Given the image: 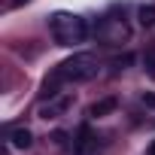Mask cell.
I'll use <instances>...</instances> for the list:
<instances>
[{"instance_id":"obj_10","label":"cell","mask_w":155,"mask_h":155,"mask_svg":"<svg viewBox=\"0 0 155 155\" xmlns=\"http://www.w3.org/2000/svg\"><path fill=\"white\" fill-rule=\"evenodd\" d=\"M143 104H149V107H155V94H143Z\"/></svg>"},{"instance_id":"obj_2","label":"cell","mask_w":155,"mask_h":155,"mask_svg":"<svg viewBox=\"0 0 155 155\" xmlns=\"http://www.w3.org/2000/svg\"><path fill=\"white\" fill-rule=\"evenodd\" d=\"M52 76H55L61 85H64V82H88V79L97 76V58L88 55V52H76L73 58L61 61Z\"/></svg>"},{"instance_id":"obj_12","label":"cell","mask_w":155,"mask_h":155,"mask_svg":"<svg viewBox=\"0 0 155 155\" xmlns=\"http://www.w3.org/2000/svg\"><path fill=\"white\" fill-rule=\"evenodd\" d=\"M12 3H21V0H12Z\"/></svg>"},{"instance_id":"obj_11","label":"cell","mask_w":155,"mask_h":155,"mask_svg":"<svg viewBox=\"0 0 155 155\" xmlns=\"http://www.w3.org/2000/svg\"><path fill=\"white\" fill-rule=\"evenodd\" d=\"M149 155H155V140H152V146H149Z\"/></svg>"},{"instance_id":"obj_9","label":"cell","mask_w":155,"mask_h":155,"mask_svg":"<svg viewBox=\"0 0 155 155\" xmlns=\"http://www.w3.org/2000/svg\"><path fill=\"white\" fill-rule=\"evenodd\" d=\"M128 64H131V55H122V58H116V61H113V70H125Z\"/></svg>"},{"instance_id":"obj_7","label":"cell","mask_w":155,"mask_h":155,"mask_svg":"<svg viewBox=\"0 0 155 155\" xmlns=\"http://www.w3.org/2000/svg\"><path fill=\"white\" fill-rule=\"evenodd\" d=\"M143 70L155 79V46H149V49L143 52Z\"/></svg>"},{"instance_id":"obj_1","label":"cell","mask_w":155,"mask_h":155,"mask_svg":"<svg viewBox=\"0 0 155 155\" xmlns=\"http://www.w3.org/2000/svg\"><path fill=\"white\" fill-rule=\"evenodd\" d=\"M49 34L55 37L58 46H76V43H85L88 37V25L82 15H73V12H55L49 15Z\"/></svg>"},{"instance_id":"obj_3","label":"cell","mask_w":155,"mask_h":155,"mask_svg":"<svg viewBox=\"0 0 155 155\" xmlns=\"http://www.w3.org/2000/svg\"><path fill=\"white\" fill-rule=\"evenodd\" d=\"M34 143V134L28 128H9V146L12 149H31Z\"/></svg>"},{"instance_id":"obj_5","label":"cell","mask_w":155,"mask_h":155,"mask_svg":"<svg viewBox=\"0 0 155 155\" xmlns=\"http://www.w3.org/2000/svg\"><path fill=\"white\" fill-rule=\"evenodd\" d=\"M137 18H140L143 28H152V25H155V3H143V6L137 9Z\"/></svg>"},{"instance_id":"obj_4","label":"cell","mask_w":155,"mask_h":155,"mask_svg":"<svg viewBox=\"0 0 155 155\" xmlns=\"http://www.w3.org/2000/svg\"><path fill=\"white\" fill-rule=\"evenodd\" d=\"M116 107H119V101H116V97H104V101H97V104H91V110H88V116H91V119H104V116H110V113H116Z\"/></svg>"},{"instance_id":"obj_6","label":"cell","mask_w":155,"mask_h":155,"mask_svg":"<svg viewBox=\"0 0 155 155\" xmlns=\"http://www.w3.org/2000/svg\"><path fill=\"white\" fill-rule=\"evenodd\" d=\"M70 107V97H64V101H58V104H52V107H40V119H55L61 110H67Z\"/></svg>"},{"instance_id":"obj_8","label":"cell","mask_w":155,"mask_h":155,"mask_svg":"<svg viewBox=\"0 0 155 155\" xmlns=\"http://www.w3.org/2000/svg\"><path fill=\"white\" fill-rule=\"evenodd\" d=\"M88 143H91V131H88V125H82V128H79V140H76V152L82 155V152L88 149Z\"/></svg>"}]
</instances>
